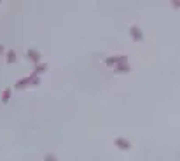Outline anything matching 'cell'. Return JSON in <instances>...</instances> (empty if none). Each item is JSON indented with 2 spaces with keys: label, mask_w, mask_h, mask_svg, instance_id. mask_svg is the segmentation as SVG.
I'll use <instances>...</instances> for the list:
<instances>
[{
  "label": "cell",
  "mask_w": 180,
  "mask_h": 161,
  "mask_svg": "<svg viewBox=\"0 0 180 161\" xmlns=\"http://www.w3.org/2000/svg\"><path fill=\"white\" fill-rule=\"evenodd\" d=\"M7 58H9V61H14V60H16V56H14V53H9V54H7Z\"/></svg>",
  "instance_id": "3"
},
{
  "label": "cell",
  "mask_w": 180,
  "mask_h": 161,
  "mask_svg": "<svg viewBox=\"0 0 180 161\" xmlns=\"http://www.w3.org/2000/svg\"><path fill=\"white\" fill-rule=\"evenodd\" d=\"M116 144H117V147H119V149H124V151H128V149L131 147L128 140H123V138H117V140H116Z\"/></svg>",
  "instance_id": "1"
},
{
  "label": "cell",
  "mask_w": 180,
  "mask_h": 161,
  "mask_svg": "<svg viewBox=\"0 0 180 161\" xmlns=\"http://www.w3.org/2000/svg\"><path fill=\"white\" fill-rule=\"evenodd\" d=\"M46 161H56V158L54 156H51V154H47V156H46Z\"/></svg>",
  "instance_id": "4"
},
{
  "label": "cell",
  "mask_w": 180,
  "mask_h": 161,
  "mask_svg": "<svg viewBox=\"0 0 180 161\" xmlns=\"http://www.w3.org/2000/svg\"><path fill=\"white\" fill-rule=\"evenodd\" d=\"M131 35H133V39H137V40H142V39H144L140 28H137V26H131Z\"/></svg>",
  "instance_id": "2"
}]
</instances>
